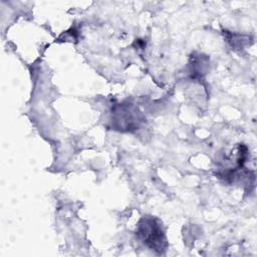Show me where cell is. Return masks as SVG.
Returning <instances> with one entry per match:
<instances>
[{"instance_id": "1", "label": "cell", "mask_w": 257, "mask_h": 257, "mask_svg": "<svg viewBox=\"0 0 257 257\" xmlns=\"http://www.w3.org/2000/svg\"><path fill=\"white\" fill-rule=\"evenodd\" d=\"M140 235L143 237L147 245L152 249L162 251L166 243L164 233L159 224H157L153 219H144L143 224L140 226Z\"/></svg>"}]
</instances>
